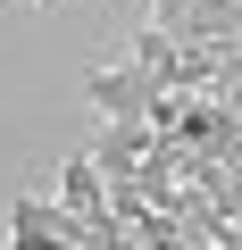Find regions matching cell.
I'll return each mask as SVG.
<instances>
[{
  "label": "cell",
  "mask_w": 242,
  "mask_h": 250,
  "mask_svg": "<svg viewBox=\"0 0 242 250\" xmlns=\"http://www.w3.org/2000/svg\"><path fill=\"white\" fill-rule=\"evenodd\" d=\"M151 150V117H100V134H92V167L100 175H134Z\"/></svg>",
  "instance_id": "obj_2"
},
{
  "label": "cell",
  "mask_w": 242,
  "mask_h": 250,
  "mask_svg": "<svg viewBox=\"0 0 242 250\" xmlns=\"http://www.w3.org/2000/svg\"><path fill=\"white\" fill-rule=\"evenodd\" d=\"M151 92H159V75H151L142 59H126V67H84V100H92L100 117H142Z\"/></svg>",
  "instance_id": "obj_1"
}]
</instances>
